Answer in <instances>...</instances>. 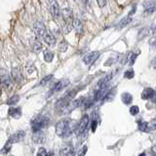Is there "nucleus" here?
I'll use <instances>...</instances> for the list:
<instances>
[{"mask_svg": "<svg viewBox=\"0 0 156 156\" xmlns=\"http://www.w3.org/2000/svg\"><path fill=\"white\" fill-rule=\"evenodd\" d=\"M8 114H9V116L13 117L15 119L20 118V117L22 116L21 107H11V108H9V110H8Z\"/></svg>", "mask_w": 156, "mask_h": 156, "instance_id": "15", "label": "nucleus"}, {"mask_svg": "<svg viewBox=\"0 0 156 156\" xmlns=\"http://www.w3.org/2000/svg\"><path fill=\"white\" fill-rule=\"evenodd\" d=\"M67 48H68V44L66 40H62L61 43H60V45H58V51L62 52V53H65L66 52L67 50Z\"/></svg>", "mask_w": 156, "mask_h": 156, "instance_id": "30", "label": "nucleus"}, {"mask_svg": "<svg viewBox=\"0 0 156 156\" xmlns=\"http://www.w3.org/2000/svg\"><path fill=\"white\" fill-rule=\"evenodd\" d=\"M12 144H13L12 141L10 140H8L7 143L5 144V145L1 148V150H0V153H1V154H7V153H9V151L11 150Z\"/></svg>", "mask_w": 156, "mask_h": 156, "instance_id": "22", "label": "nucleus"}, {"mask_svg": "<svg viewBox=\"0 0 156 156\" xmlns=\"http://www.w3.org/2000/svg\"><path fill=\"white\" fill-rule=\"evenodd\" d=\"M149 31H150L149 28H147V27H144V28L140 29L138 32V40H141V39L145 38L149 34Z\"/></svg>", "mask_w": 156, "mask_h": 156, "instance_id": "20", "label": "nucleus"}, {"mask_svg": "<svg viewBox=\"0 0 156 156\" xmlns=\"http://www.w3.org/2000/svg\"><path fill=\"white\" fill-rule=\"evenodd\" d=\"M33 30H34V33H35V35L37 36V38H42L44 34L47 32L45 24L41 21H37L36 23H34Z\"/></svg>", "mask_w": 156, "mask_h": 156, "instance_id": "6", "label": "nucleus"}, {"mask_svg": "<svg viewBox=\"0 0 156 156\" xmlns=\"http://www.w3.org/2000/svg\"><path fill=\"white\" fill-rule=\"evenodd\" d=\"M74 121H71L70 119H62L57 123L56 125V134L58 136L62 138H67L69 136L73 130H75V126H71Z\"/></svg>", "mask_w": 156, "mask_h": 156, "instance_id": "1", "label": "nucleus"}, {"mask_svg": "<svg viewBox=\"0 0 156 156\" xmlns=\"http://www.w3.org/2000/svg\"><path fill=\"white\" fill-rule=\"evenodd\" d=\"M1 86H2L1 85V79H0V91H1Z\"/></svg>", "mask_w": 156, "mask_h": 156, "instance_id": "42", "label": "nucleus"}, {"mask_svg": "<svg viewBox=\"0 0 156 156\" xmlns=\"http://www.w3.org/2000/svg\"><path fill=\"white\" fill-rule=\"evenodd\" d=\"M19 101H20V96H18V95H14V96H12V97L10 98V99L7 101L6 104H7L8 105H16Z\"/></svg>", "mask_w": 156, "mask_h": 156, "instance_id": "26", "label": "nucleus"}, {"mask_svg": "<svg viewBox=\"0 0 156 156\" xmlns=\"http://www.w3.org/2000/svg\"><path fill=\"white\" fill-rule=\"evenodd\" d=\"M61 15H62V17L63 19V21L66 22V23H71L73 18H72V11L69 8L63 9L62 11L61 12Z\"/></svg>", "mask_w": 156, "mask_h": 156, "instance_id": "9", "label": "nucleus"}, {"mask_svg": "<svg viewBox=\"0 0 156 156\" xmlns=\"http://www.w3.org/2000/svg\"><path fill=\"white\" fill-rule=\"evenodd\" d=\"M11 78L16 82V83H20L23 80V74L21 70L17 67H14L12 71H11Z\"/></svg>", "mask_w": 156, "mask_h": 156, "instance_id": "13", "label": "nucleus"}, {"mask_svg": "<svg viewBox=\"0 0 156 156\" xmlns=\"http://www.w3.org/2000/svg\"><path fill=\"white\" fill-rule=\"evenodd\" d=\"M49 124V118L45 115H38L31 121V130L33 133L40 132Z\"/></svg>", "mask_w": 156, "mask_h": 156, "instance_id": "2", "label": "nucleus"}, {"mask_svg": "<svg viewBox=\"0 0 156 156\" xmlns=\"http://www.w3.org/2000/svg\"><path fill=\"white\" fill-rule=\"evenodd\" d=\"M144 13L146 14H152L155 11V1L154 0H147L144 3Z\"/></svg>", "mask_w": 156, "mask_h": 156, "instance_id": "10", "label": "nucleus"}, {"mask_svg": "<svg viewBox=\"0 0 156 156\" xmlns=\"http://www.w3.org/2000/svg\"><path fill=\"white\" fill-rule=\"evenodd\" d=\"M65 156H75V150H74V148H72L71 150L68 151V152Z\"/></svg>", "mask_w": 156, "mask_h": 156, "instance_id": "40", "label": "nucleus"}, {"mask_svg": "<svg viewBox=\"0 0 156 156\" xmlns=\"http://www.w3.org/2000/svg\"><path fill=\"white\" fill-rule=\"evenodd\" d=\"M155 97V91L152 88H145L141 93V99L143 100H150L154 99Z\"/></svg>", "mask_w": 156, "mask_h": 156, "instance_id": "12", "label": "nucleus"}, {"mask_svg": "<svg viewBox=\"0 0 156 156\" xmlns=\"http://www.w3.org/2000/svg\"><path fill=\"white\" fill-rule=\"evenodd\" d=\"M37 156H52V153H47V151L45 148H39L38 152H37Z\"/></svg>", "mask_w": 156, "mask_h": 156, "instance_id": "33", "label": "nucleus"}, {"mask_svg": "<svg viewBox=\"0 0 156 156\" xmlns=\"http://www.w3.org/2000/svg\"><path fill=\"white\" fill-rule=\"evenodd\" d=\"M131 22H132V18H131V17L123 18L118 23H117V27H118V28H123V27H125L126 26H128V24H129Z\"/></svg>", "mask_w": 156, "mask_h": 156, "instance_id": "21", "label": "nucleus"}, {"mask_svg": "<svg viewBox=\"0 0 156 156\" xmlns=\"http://www.w3.org/2000/svg\"><path fill=\"white\" fill-rule=\"evenodd\" d=\"M54 53L51 51V50H45L44 51V54H43V58H44V61L46 62H52L53 60H54Z\"/></svg>", "mask_w": 156, "mask_h": 156, "instance_id": "19", "label": "nucleus"}, {"mask_svg": "<svg viewBox=\"0 0 156 156\" xmlns=\"http://www.w3.org/2000/svg\"><path fill=\"white\" fill-rule=\"evenodd\" d=\"M48 8L49 12H50L54 19H58L61 16V9L57 0H48Z\"/></svg>", "mask_w": 156, "mask_h": 156, "instance_id": "5", "label": "nucleus"}, {"mask_svg": "<svg viewBox=\"0 0 156 156\" xmlns=\"http://www.w3.org/2000/svg\"><path fill=\"white\" fill-rule=\"evenodd\" d=\"M32 49H33V51L34 52H36V53H38V52H40L41 50H42V44H41V42L38 40V39H36V40H34L33 42H32Z\"/></svg>", "mask_w": 156, "mask_h": 156, "instance_id": "24", "label": "nucleus"}, {"mask_svg": "<svg viewBox=\"0 0 156 156\" xmlns=\"http://www.w3.org/2000/svg\"><path fill=\"white\" fill-rule=\"evenodd\" d=\"M69 83H70V81H69V79H67V78H63V79L58 80V82H56L55 84L51 87L49 96H51L52 94H55V93H57V92H60L62 89H65L66 87H67L68 85H69Z\"/></svg>", "mask_w": 156, "mask_h": 156, "instance_id": "3", "label": "nucleus"}, {"mask_svg": "<svg viewBox=\"0 0 156 156\" xmlns=\"http://www.w3.org/2000/svg\"><path fill=\"white\" fill-rule=\"evenodd\" d=\"M89 121H90L89 116H88L87 114L82 116L79 124H78L76 126V128H75V133H76L77 136H81L83 133H85L87 127H88V125H89Z\"/></svg>", "mask_w": 156, "mask_h": 156, "instance_id": "4", "label": "nucleus"}, {"mask_svg": "<svg viewBox=\"0 0 156 156\" xmlns=\"http://www.w3.org/2000/svg\"><path fill=\"white\" fill-rule=\"evenodd\" d=\"M93 104H94V99H87L84 101V102H83L85 108H89Z\"/></svg>", "mask_w": 156, "mask_h": 156, "instance_id": "35", "label": "nucleus"}, {"mask_svg": "<svg viewBox=\"0 0 156 156\" xmlns=\"http://www.w3.org/2000/svg\"><path fill=\"white\" fill-rule=\"evenodd\" d=\"M53 78V74H49V75H46L44 78H42V79L40 80V82H39V85L40 86H44L48 84V82H50L52 80Z\"/></svg>", "mask_w": 156, "mask_h": 156, "instance_id": "28", "label": "nucleus"}, {"mask_svg": "<svg viewBox=\"0 0 156 156\" xmlns=\"http://www.w3.org/2000/svg\"><path fill=\"white\" fill-rule=\"evenodd\" d=\"M134 76H135V71L134 69H132V68H130V69L126 70L124 72V77L127 78V79H132Z\"/></svg>", "mask_w": 156, "mask_h": 156, "instance_id": "31", "label": "nucleus"}, {"mask_svg": "<svg viewBox=\"0 0 156 156\" xmlns=\"http://www.w3.org/2000/svg\"><path fill=\"white\" fill-rule=\"evenodd\" d=\"M97 2H98V4H99V6L101 8L105 7L106 5V0H97Z\"/></svg>", "mask_w": 156, "mask_h": 156, "instance_id": "38", "label": "nucleus"}, {"mask_svg": "<svg viewBox=\"0 0 156 156\" xmlns=\"http://www.w3.org/2000/svg\"><path fill=\"white\" fill-rule=\"evenodd\" d=\"M1 79V85H3L5 88H9L11 86V76H9L8 74H3L0 76Z\"/></svg>", "mask_w": 156, "mask_h": 156, "instance_id": "17", "label": "nucleus"}, {"mask_svg": "<svg viewBox=\"0 0 156 156\" xmlns=\"http://www.w3.org/2000/svg\"><path fill=\"white\" fill-rule=\"evenodd\" d=\"M70 30H71V23H66L65 26L62 27V31L65 34L68 33Z\"/></svg>", "mask_w": 156, "mask_h": 156, "instance_id": "34", "label": "nucleus"}, {"mask_svg": "<svg viewBox=\"0 0 156 156\" xmlns=\"http://www.w3.org/2000/svg\"><path fill=\"white\" fill-rule=\"evenodd\" d=\"M72 148H73V146H72V145H69V144L62 146V147L61 148V150H60V154H61V156H65V155L68 152V151L71 150Z\"/></svg>", "mask_w": 156, "mask_h": 156, "instance_id": "29", "label": "nucleus"}, {"mask_svg": "<svg viewBox=\"0 0 156 156\" xmlns=\"http://www.w3.org/2000/svg\"><path fill=\"white\" fill-rule=\"evenodd\" d=\"M26 136V132L24 131H18L15 134H13L9 138V140L12 141V143H19V141H22L23 139Z\"/></svg>", "mask_w": 156, "mask_h": 156, "instance_id": "11", "label": "nucleus"}, {"mask_svg": "<svg viewBox=\"0 0 156 156\" xmlns=\"http://www.w3.org/2000/svg\"><path fill=\"white\" fill-rule=\"evenodd\" d=\"M121 100L123 101V104L125 105H130L132 101H133V96H132L130 93H123L121 95Z\"/></svg>", "mask_w": 156, "mask_h": 156, "instance_id": "18", "label": "nucleus"}, {"mask_svg": "<svg viewBox=\"0 0 156 156\" xmlns=\"http://www.w3.org/2000/svg\"><path fill=\"white\" fill-rule=\"evenodd\" d=\"M85 101V98L84 97H80L79 99L75 100L74 101H72V106L73 108H76V107H79L83 105V102Z\"/></svg>", "mask_w": 156, "mask_h": 156, "instance_id": "27", "label": "nucleus"}, {"mask_svg": "<svg viewBox=\"0 0 156 156\" xmlns=\"http://www.w3.org/2000/svg\"><path fill=\"white\" fill-rule=\"evenodd\" d=\"M34 136H33V140L35 143H44V136H42L41 131L40 132H36V133H33Z\"/></svg>", "mask_w": 156, "mask_h": 156, "instance_id": "25", "label": "nucleus"}, {"mask_svg": "<svg viewBox=\"0 0 156 156\" xmlns=\"http://www.w3.org/2000/svg\"><path fill=\"white\" fill-rule=\"evenodd\" d=\"M140 112V108H139V106L138 105H133V106H131L130 107V113L131 115H136Z\"/></svg>", "mask_w": 156, "mask_h": 156, "instance_id": "32", "label": "nucleus"}, {"mask_svg": "<svg viewBox=\"0 0 156 156\" xmlns=\"http://www.w3.org/2000/svg\"><path fill=\"white\" fill-rule=\"evenodd\" d=\"M138 125H139V130L141 131V132H144V133H148V132L150 131L147 122H145V121H140Z\"/></svg>", "mask_w": 156, "mask_h": 156, "instance_id": "23", "label": "nucleus"}, {"mask_svg": "<svg viewBox=\"0 0 156 156\" xmlns=\"http://www.w3.org/2000/svg\"><path fill=\"white\" fill-rule=\"evenodd\" d=\"M148 127H149L150 130H155V128H156L155 127V119H153L150 123H148Z\"/></svg>", "mask_w": 156, "mask_h": 156, "instance_id": "39", "label": "nucleus"}, {"mask_svg": "<svg viewBox=\"0 0 156 156\" xmlns=\"http://www.w3.org/2000/svg\"><path fill=\"white\" fill-rule=\"evenodd\" d=\"M87 149H88V147H87V145H84L83 147L81 148V150L78 152V156H85V154L87 153Z\"/></svg>", "mask_w": 156, "mask_h": 156, "instance_id": "36", "label": "nucleus"}, {"mask_svg": "<svg viewBox=\"0 0 156 156\" xmlns=\"http://www.w3.org/2000/svg\"><path fill=\"white\" fill-rule=\"evenodd\" d=\"M140 156H145V153H144V152H143L141 154H140Z\"/></svg>", "mask_w": 156, "mask_h": 156, "instance_id": "41", "label": "nucleus"}, {"mask_svg": "<svg viewBox=\"0 0 156 156\" xmlns=\"http://www.w3.org/2000/svg\"><path fill=\"white\" fill-rule=\"evenodd\" d=\"M42 38H43L44 42H45L46 44H48V45H50V46H54L56 44V42H57L56 37L54 36L51 32H46L43 35Z\"/></svg>", "mask_w": 156, "mask_h": 156, "instance_id": "14", "label": "nucleus"}, {"mask_svg": "<svg viewBox=\"0 0 156 156\" xmlns=\"http://www.w3.org/2000/svg\"><path fill=\"white\" fill-rule=\"evenodd\" d=\"M112 73H109V74L105 75V77H102L101 79L99 81V83H98V85H99V87H104V86H106L108 85V83L110 82V80L112 79Z\"/></svg>", "mask_w": 156, "mask_h": 156, "instance_id": "16", "label": "nucleus"}, {"mask_svg": "<svg viewBox=\"0 0 156 156\" xmlns=\"http://www.w3.org/2000/svg\"><path fill=\"white\" fill-rule=\"evenodd\" d=\"M100 56H101V53L99 51L91 52V53L87 54V55L84 56V58H83V62L87 66H90L93 62H95L98 58H99Z\"/></svg>", "mask_w": 156, "mask_h": 156, "instance_id": "7", "label": "nucleus"}, {"mask_svg": "<svg viewBox=\"0 0 156 156\" xmlns=\"http://www.w3.org/2000/svg\"><path fill=\"white\" fill-rule=\"evenodd\" d=\"M97 126H98V121L97 120H93L92 121V131L93 132H94V133H95V132H96V130H97Z\"/></svg>", "mask_w": 156, "mask_h": 156, "instance_id": "37", "label": "nucleus"}, {"mask_svg": "<svg viewBox=\"0 0 156 156\" xmlns=\"http://www.w3.org/2000/svg\"><path fill=\"white\" fill-rule=\"evenodd\" d=\"M71 23H72V27L75 30V32L77 34H79V35H81V34L83 33V31H84V27H83L82 22L78 19H73Z\"/></svg>", "mask_w": 156, "mask_h": 156, "instance_id": "8", "label": "nucleus"}]
</instances>
